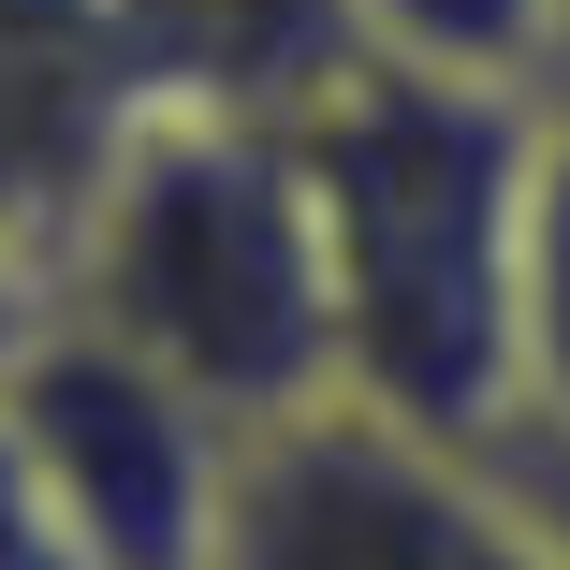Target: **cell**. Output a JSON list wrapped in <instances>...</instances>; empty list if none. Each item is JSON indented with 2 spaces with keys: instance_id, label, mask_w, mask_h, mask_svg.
Listing matches in <instances>:
<instances>
[{
  "instance_id": "obj_1",
  "label": "cell",
  "mask_w": 570,
  "mask_h": 570,
  "mask_svg": "<svg viewBox=\"0 0 570 570\" xmlns=\"http://www.w3.org/2000/svg\"><path fill=\"white\" fill-rule=\"evenodd\" d=\"M278 132L322 219L336 395L439 439H512V235H527L541 88L336 59L278 102Z\"/></svg>"
},
{
  "instance_id": "obj_2",
  "label": "cell",
  "mask_w": 570,
  "mask_h": 570,
  "mask_svg": "<svg viewBox=\"0 0 570 570\" xmlns=\"http://www.w3.org/2000/svg\"><path fill=\"white\" fill-rule=\"evenodd\" d=\"M30 293L73 307L88 336H118L132 366H161L176 395H205L219 424L336 395L322 219H307L278 102L176 88L161 118H132V147L88 176L73 235L45 249Z\"/></svg>"
},
{
  "instance_id": "obj_3",
  "label": "cell",
  "mask_w": 570,
  "mask_h": 570,
  "mask_svg": "<svg viewBox=\"0 0 570 570\" xmlns=\"http://www.w3.org/2000/svg\"><path fill=\"white\" fill-rule=\"evenodd\" d=\"M205 570H556L498 439H439L366 395L235 424Z\"/></svg>"
},
{
  "instance_id": "obj_4",
  "label": "cell",
  "mask_w": 570,
  "mask_h": 570,
  "mask_svg": "<svg viewBox=\"0 0 570 570\" xmlns=\"http://www.w3.org/2000/svg\"><path fill=\"white\" fill-rule=\"evenodd\" d=\"M0 439H16V469L45 483V512L73 527L88 570H205L235 424L45 293L0 336Z\"/></svg>"
},
{
  "instance_id": "obj_5",
  "label": "cell",
  "mask_w": 570,
  "mask_h": 570,
  "mask_svg": "<svg viewBox=\"0 0 570 570\" xmlns=\"http://www.w3.org/2000/svg\"><path fill=\"white\" fill-rule=\"evenodd\" d=\"M190 88L161 0H0V264L45 278L88 176Z\"/></svg>"
},
{
  "instance_id": "obj_6",
  "label": "cell",
  "mask_w": 570,
  "mask_h": 570,
  "mask_svg": "<svg viewBox=\"0 0 570 570\" xmlns=\"http://www.w3.org/2000/svg\"><path fill=\"white\" fill-rule=\"evenodd\" d=\"M512 424H570V102H541L527 235H512Z\"/></svg>"
},
{
  "instance_id": "obj_7",
  "label": "cell",
  "mask_w": 570,
  "mask_h": 570,
  "mask_svg": "<svg viewBox=\"0 0 570 570\" xmlns=\"http://www.w3.org/2000/svg\"><path fill=\"white\" fill-rule=\"evenodd\" d=\"M336 16H352V59H410V73L556 102V0H336Z\"/></svg>"
},
{
  "instance_id": "obj_8",
  "label": "cell",
  "mask_w": 570,
  "mask_h": 570,
  "mask_svg": "<svg viewBox=\"0 0 570 570\" xmlns=\"http://www.w3.org/2000/svg\"><path fill=\"white\" fill-rule=\"evenodd\" d=\"M498 469H512V498H527L541 556L570 570V424H512V439H498Z\"/></svg>"
},
{
  "instance_id": "obj_9",
  "label": "cell",
  "mask_w": 570,
  "mask_h": 570,
  "mask_svg": "<svg viewBox=\"0 0 570 570\" xmlns=\"http://www.w3.org/2000/svg\"><path fill=\"white\" fill-rule=\"evenodd\" d=\"M0 570H88V556H73V527L45 512V483L16 469V439H0Z\"/></svg>"
},
{
  "instance_id": "obj_10",
  "label": "cell",
  "mask_w": 570,
  "mask_h": 570,
  "mask_svg": "<svg viewBox=\"0 0 570 570\" xmlns=\"http://www.w3.org/2000/svg\"><path fill=\"white\" fill-rule=\"evenodd\" d=\"M16 307H30V278H16V264H0V336H16Z\"/></svg>"
},
{
  "instance_id": "obj_11",
  "label": "cell",
  "mask_w": 570,
  "mask_h": 570,
  "mask_svg": "<svg viewBox=\"0 0 570 570\" xmlns=\"http://www.w3.org/2000/svg\"><path fill=\"white\" fill-rule=\"evenodd\" d=\"M556 102H570V0H556Z\"/></svg>"
}]
</instances>
